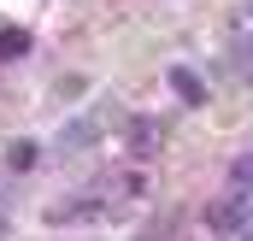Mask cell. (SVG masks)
Segmentation results:
<instances>
[{
    "mask_svg": "<svg viewBox=\"0 0 253 241\" xmlns=\"http://www.w3.org/2000/svg\"><path fill=\"white\" fill-rule=\"evenodd\" d=\"M248 224H253V188L224 194V200H212V206H206V230H218V236H242Z\"/></svg>",
    "mask_w": 253,
    "mask_h": 241,
    "instance_id": "obj_1",
    "label": "cell"
},
{
    "mask_svg": "<svg viewBox=\"0 0 253 241\" xmlns=\"http://www.w3.org/2000/svg\"><path fill=\"white\" fill-rule=\"evenodd\" d=\"M100 129H106V112L77 118L71 129H59V153H83V147H94V141H100Z\"/></svg>",
    "mask_w": 253,
    "mask_h": 241,
    "instance_id": "obj_2",
    "label": "cell"
},
{
    "mask_svg": "<svg viewBox=\"0 0 253 241\" xmlns=\"http://www.w3.org/2000/svg\"><path fill=\"white\" fill-rule=\"evenodd\" d=\"M159 141H165V123H159V118H129V147H135L141 159H147Z\"/></svg>",
    "mask_w": 253,
    "mask_h": 241,
    "instance_id": "obj_3",
    "label": "cell"
},
{
    "mask_svg": "<svg viewBox=\"0 0 253 241\" xmlns=\"http://www.w3.org/2000/svg\"><path fill=\"white\" fill-rule=\"evenodd\" d=\"M171 88H177V100H183V106H200V100H206V82L194 77L189 65H171Z\"/></svg>",
    "mask_w": 253,
    "mask_h": 241,
    "instance_id": "obj_4",
    "label": "cell"
},
{
    "mask_svg": "<svg viewBox=\"0 0 253 241\" xmlns=\"http://www.w3.org/2000/svg\"><path fill=\"white\" fill-rule=\"evenodd\" d=\"M230 65H236V77H242V82H253V36H248V30L230 41Z\"/></svg>",
    "mask_w": 253,
    "mask_h": 241,
    "instance_id": "obj_5",
    "label": "cell"
},
{
    "mask_svg": "<svg viewBox=\"0 0 253 241\" xmlns=\"http://www.w3.org/2000/svg\"><path fill=\"white\" fill-rule=\"evenodd\" d=\"M6 171H36V141H12L6 147Z\"/></svg>",
    "mask_w": 253,
    "mask_h": 241,
    "instance_id": "obj_6",
    "label": "cell"
},
{
    "mask_svg": "<svg viewBox=\"0 0 253 241\" xmlns=\"http://www.w3.org/2000/svg\"><path fill=\"white\" fill-rule=\"evenodd\" d=\"M24 53H30V36L24 30H6L0 36V59H24Z\"/></svg>",
    "mask_w": 253,
    "mask_h": 241,
    "instance_id": "obj_7",
    "label": "cell"
},
{
    "mask_svg": "<svg viewBox=\"0 0 253 241\" xmlns=\"http://www.w3.org/2000/svg\"><path fill=\"white\" fill-rule=\"evenodd\" d=\"M230 177H236V188H253V153H248V159H236Z\"/></svg>",
    "mask_w": 253,
    "mask_h": 241,
    "instance_id": "obj_8",
    "label": "cell"
}]
</instances>
